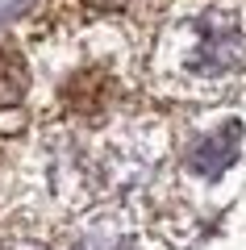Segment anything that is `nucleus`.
<instances>
[{
    "instance_id": "f257e3e1",
    "label": "nucleus",
    "mask_w": 246,
    "mask_h": 250,
    "mask_svg": "<svg viewBox=\"0 0 246 250\" xmlns=\"http://www.w3.org/2000/svg\"><path fill=\"white\" fill-rule=\"evenodd\" d=\"M184 71L196 80H229L246 67V34L234 13L209 9L192 17L184 29Z\"/></svg>"
},
{
    "instance_id": "f03ea898",
    "label": "nucleus",
    "mask_w": 246,
    "mask_h": 250,
    "mask_svg": "<svg viewBox=\"0 0 246 250\" xmlns=\"http://www.w3.org/2000/svg\"><path fill=\"white\" fill-rule=\"evenodd\" d=\"M238 142H242V125H225V129H217V134L204 138L192 150L188 163H192V171H201V175H221V171L238 159Z\"/></svg>"
},
{
    "instance_id": "7ed1b4c3",
    "label": "nucleus",
    "mask_w": 246,
    "mask_h": 250,
    "mask_svg": "<svg viewBox=\"0 0 246 250\" xmlns=\"http://www.w3.org/2000/svg\"><path fill=\"white\" fill-rule=\"evenodd\" d=\"M25 88H29V71H25V62H21V54L9 50V46H0V108L17 104L25 96Z\"/></svg>"
},
{
    "instance_id": "20e7f679",
    "label": "nucleus",
    "mask_w": 246,
    "mask_h": 250,
    "mask_svg": "<svg viewBox=\"0 0 246 250\" xmlns=\"http://www.w3.org/2000/svg\"><path fill=\"white\" fill-rule=\"evenodd\" d=\"M67 100H71V108H79V113H96V108L109 100V75L105 71H84L67 88Z\"/></svg>"
},
{
    "instance_id": "39448f33",
    "label": "nucleus",
    "mask_w": 246,
    "mask_h": 250,
    "mask_svg": "<svg viewBox=\"0 0 246 250\" xmlns=\"http://www.w3.org/2000/svg\"><path fill=\"white\" fill-rule=\"evenodd\" d=\"M88 9H121V4H130V0H84Z\"/></svg>"
}]
</instances>
